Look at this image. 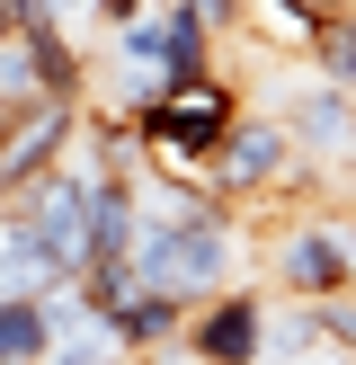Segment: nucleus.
Listing matches in <instances>:
<instances>
[{
  "instance_id": "f257e3e1",
  "label": "nucleus",
  "mask_w": 356,
  "mask_h": 365,
  "mask_svg": "<svg viewBox=\"0 0 356 365\" xmlns=\"http://www.w3.org/2000/svg\"><path fill=\"white\" fill-rule=\"evenodd\" d=\"M231 196H214L205 214H160V223H142V241H134V267H142V285H160V294H178V303H205V294H223L231 277H241V223H231Z\"/></svg>"
},
{
  "instance_id": "f03ea898",
  "label": "nucleus",
  "mask_w": 356,
  "mask_h": 365,
  "mask_svg": "<svg viewBox=\"0 0 356 365\" xmlns=\"http://www.w3.org/2000/svg\"><path fill=\"white\" fill-rule=\"evenodd\" d=\"M267 285L276 294H356V214L294 205L267 241Z\"/></svg>"
},
{
  "instance_id": "7ed1b4c3",
  "label": "nucleus",
  "mask_w": 356,
  "mask_h": 365,
  "mask_svg": "<svg viewBox=\"0 0 356 365\" xmlns=\"http://www.w3.org/2000/svg\"><path fill=\"white\" fill-rule=\"evenodd\" d=\"M9 214L53 250V267H63V277H80V267H89V170L53 160L45 178H27V187L9 196Z\"/></svg>"
},
{
  "instance_id": "20e7f679",
  "label": "nucleus",
  "mask_w": 356,
  "mask_h": 365,
  "mask_svg": "<svg viewBox=\"0 0 356 365\" xmlns=\"http://www.w3.org/2000/svg\"><path fill=\"white\" fill-rule=\"evenodd\" d=\"M267 303L276 294H249V285L205 294L187 312V330H178V356H196V365H267Z\"/></svg>"
},
{
  "instance_id": "39448f33",
  "label": "nucleus",
  "mask_w": 356,
  "mask_h": 365,
  "mask_svg": "<svg viewBox=\"0 0 356 365\" xmlns=\"http://www.w3.org/2000/svg\"><path fill=\"white\" fill-rule=\"evenodd\" d=\"M285 134L303 143V160H320V170H338V160H347V143H356V89H338V81H294L285 89Z\"/></svg>"
},
{
  "instance_id": "423d86ee",
  "label": "nucleus",
  "mask_w": 356,
  "mask_h": 365,
  "mask_svg": "<svg viewBox=\"0 0 356 365\" xmlns=\"http://www.w3.org/2000/svg\"><path fill=\"white\" fill-rule=\"evenodd\" d=\"M0 356H9V365H45V356H53V312H45V294H0Z\"/></svg>"
},
{
  "instance_id": "0eeeda50",
  "label": "nucleus",
  "mask_w": 356,
  "mask_h": 365,
  "mask_svg": "<svg viewBox=\"0 0 356 365\" xmlns=\"http://www.w3.org/2000/svg\"><path fill=\"white\" fill-rule=\"evenodd\" d=\"M303 53H312V71H320V81L356 89V0H347V9H330V18H320V27H312V45H303Z\"/></svg>"
},
{
  "instance_id": "6e6552de",
  "label": "nucleus",
  "mask_w": 356,
  "mask_h": 365,
  "mask_svg": "<svg viewBox=\"0 0 356 365\" xmlns=\"http://www.w3.org/2000/svg\"><path fill=\"white\" fill-rule=\"evenodd\" d=\"M196 9L214 18V36H231V27H241V18H249V0H196Z\"/></svg>"
},
{
  "instance_id": "1a4fd4ad",
  "label": "nucleus",
  "mask_w": 356,
  "mask_h": 365,
  "mask_svg": "<svg viewBox=\"0 0 356 365\" xmlns=\"http://www.w3.org/2000/svg\"><path fill=\"white\" fill-rule=\"evenodd\" d=\"M9 36H27V0H0V45Z\"/></svg>"
},
{
  "instance_id": "9d476101",
  "label": "nucleus",
  "mask_w": 356,
  "mask_h": 365,
  "mask_svg": "<svg viewBox=\"0 0 356 365\" xmlns=\"http://www.w3.org/2000/svg\"><path fill=\"white\" fill-rule=\"evenodd\" d=\"M152 365H178V348H169V356H152ZM187 365H196V356H187Z\"/></svg>"
},
{
  "instance_id": "9b49d317",
  "label": "nucleus",
  "mask_w": 356,
  "mask_h": 365,
  "mask_svg": "<svg viewBox=\"0 0 356 365\" xmlns=\"http://www.w3.org/2000/svg\"><path fill=\"white\" fill-rule=\"evenodd\" d=\"M0 365H9V356H0Z\"/></svg>"
}]
</instances>
